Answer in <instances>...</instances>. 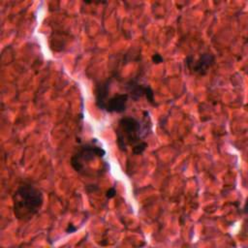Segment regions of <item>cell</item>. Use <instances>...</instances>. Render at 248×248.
Instances as JSON below:
<instances>
[{"label":"cell","instance_id":"1","mask_svg":"<svg viewBox=\"0 0 248 248\" xmlns=\"http://www.w3.org/2000/svg\"><path fill=\"white\" fill-rule=\"evenodd\" d=\"M12 202L16 219L27 222L41 210L44 203V194L33 183L23 181L14 192Z\"/></svg>","mask_w":248,"mask_h":248},{"label":"cell","instance_id":"2","mask_svg":"<svg viewBox=\"0 0 248 248\" xmlns=\"http://www.w3.org/2000/svg\"><path fill=\"white\" fill-rule=\"evenodd\" d=\"M144 117L140 121L133 116L121 117L115 129L116 142L121 151H127L128 147L143 141L151 132V121L147 111L143 112Z\"/></svg>","mask_w":248,"mask_h":248},{"label":"cell","instance_id":"3","mask_svg":"<svg viewBox=\"0 0 248 248\" xmlns=\"http://www.w3.org/2000/svg\"><path fill=\"white\" fill-rule=\"evenodd\" d=\"M106 155V150L97 140L93 139L88 142L79 145L73 153L70 164L72 168L79 174L84 176H93L90 165L96 160H101Z\"/></svg>","mask_w":248,"mask_h":248},{"label":"cell","instance_id":"4","mask_svg":"<svg viewBox=\"0 0 248 248\" xmlns=\"http://www.w3.org/2000/svg\"><path fill=\"white\" fill-rule=\"evenodd\" d=\"M215 64V56L209 52L202 53L198 58L188 55L185 58L187 69L194 75L205 76Z\"/></svg>","mask_w":248,"mask_h":248},{"label":"cell","instance_id":"5","mask_svg":"<svg viewBox=\"0 0 248 248\" xmlns=\"http://www.w3.org/2000/svg\"><path fill=\"white\" fill-rule=\"evenodd\" d=\"M124 88L129 96V99L138 102L139 100L144 98L149 104L155 105L154 91L149 85L142 84L136 79H130L125 83Z\"/></svg>","mask_w":248,"mask_h":248},{"label":"cell","instance_id":"6","mask_svg":"<svg viewBox=\"0 0 248 248\" xmlns=\"http://www.w3.org/2000/svg\"><path fill=\"white\" fill-rule=\"evenodd\" d=\"M128 101H129V96L127 93L115 94L108 98V100L104 104L101 110H105L109 113H112V112L121 113L126 110Z\"/></svg>","mask_w":248,"mask_h":248},{"label":"cell","instance_id":"7","mask_svg":"<svg viewBox=\"0 0 248 248\" xmlns=\"http://www.w3.org/2000/svg\"><path fill=\"white\" fill-rule=\"evenodd\" d=\"M109 85H110V80L107 79L100 84L97 85L96 90H95V103L98 108L102 109L104 104L108 98V91H109Z\"/></svg>","mask_w":248,"mask_h":248},{"label":"cell","instance_id":"8","mask_svg":"<svg viewBox=\"0 0 248 248\" xmlns=\"http://www.w3.org/2000/svg\"><path fill=\"white\" fill-rule=\"evenodd\" d=\"M146 147H147V142L143 140V141H141V142H140V143H138V144H136L132 147V153L134 155H140V154H141L145 151Z\"/></svg>","mask_w":248,"mask_h":248},{"label":"cell","instance_id":"9","mask_svg":"<svg viewBox=\"0 0 248 248\" xmlns=\"http://www.w3.org/2000/svg\"><path fill=\"white\" fill-rule=\"evenodd\" d=\"M151 59H152V62L155 63V64H160V63H162V62L164 61V58H163L162 55L159 54V53H154V54L152 55Z\"/></svg>","mask_w":248,"mask_h":248},{"label":"cell","instance_id":"10","mask_svg":"<svg viewBox=\"0 0 248 248\" xmlns=\"http://www.w3.org/2000/svg\"><path fill=\"white\" fill-rule=\"evenodd\" d=\"M115 195H116V190H115L114 187H110V188L107 191V193H106V197H107L108 199H111V198H113Z\"/></svg>","mask_w":248,"mask_h":248},{"label":"cell","instance_id":"11","mask_svg":"<svg viewBox=\"0 0 248 248\" xmlns=\"http://www.w3.org/2000/svg\"><path fill=\"white\" fill-rule=\"evenodd\" d=\"M75 231H77V228H76V227H73V225H72V224H71V225H69V226H68V228L66 229V232H67L68 233L74 232Z\"/></svg>","mask_w":248,"mask_h":248}]
</instances>
